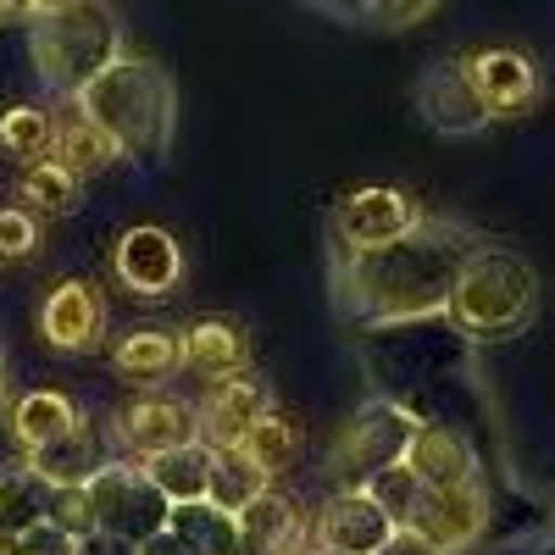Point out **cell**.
<instances>
[{
	"label": "cell",
	"instance_id": "6da1fadb",
	"mask_svg": "<svg viewBox=\"0 0 555 555\" xmlns=\"http://www.w3.org/2000/svg\"><path fill=\"white\" fill-rule=\"evenodd\" d=\"M483 245H489L483 228L461 222V217H439V211H423V222L411 234L373 245V250L328 245V284H334L328 300L339 322L366 328V334L416 328V322L444 317L461 267Z\"/></svg>",
	"mask_w": 555,
	"mask_h": 555
},
{
	"label": "cell",
	"instance_id": "7a4b0ae2",
	"mask_svg": "<svg viewBox=\"0 0 555 555\" xmlns=\"http://www.w3.org/2000/svg\"><path fill=\"white\" fill-rule=\"evenodd\" d=\"M73 101L117 139L122 156L156 162V156H167L172 133H178V89L145 56H117L106 73L89 78Z\"/></svg>",
	"mask_w": 555,
	"mask_h": 555
},
{
	"label": "cell",
	"instance_id": "3957f363",
	"mask_svg": "<svg viewBox=\"0 0 555 555\" xmlns=\"http://www.w3.org/2000/svg\"><path fill=\"white\" fill-rule=\"evenodd\" d=\"M533 317H539V278H533V267L517 250L494 245V240L461 267L455 289H450V306H444L450 334L473 339V345L512 339V334L533 328Z\"/></svg>",
	"mask_w": 555,
	"mask_h": 555
},
{
	"label": "cell",
	"instance_id": "277c9868",
	"mask_svg": "<svg viewBox=\"0 0 555 555\" xmlns=\"http://www.w3.org/2000/svg\"><path fill=\"white\" fill-rule=\"evenodd\" d=\"M28 51H34V73L51 95L73 101L78 89L106 73L122 56V23L112 12V0H73L62 12H44L28 28Z\"/></svg>",
	"mask_w": 555,
	"mask_h": 555
},
{
	"label": "cell",
	"instance_id": "5b68a950",
	"mask_svg": "<svg viewBox=\"0 0 555 555\" xmlns=\"http://www.w3.org/2000/svg\"><path fill=\"white\" fill-rule=\"evenodd\" d=\"M416 428H423V423H416V411H405L395 395H366L356 405V416L339 428V439L328 450V467H322V473H334L339 483H361L366 473L389 467V461H405V444H411Z\"/></svg>",
	"mask_w": 555,
	"mask_h": 555
},
{
	"label": "cell",
	"instance_id": "8992f818",
	"mask_svg": "<svg viewBox=\"0 0 555 555\" xmlns=\"http://www.w3.org/2000/svg\"><path fill=\"white\" fill-rule=\"evenodd\" d=\"M89 505H95V528L139 544V539H151L156 528H167V512H172V500L156 489V478L145 473V461H133V455H106L95 473H89Z\"/></svg>",
	"mask_w": 555,
	"mask_h": 555
},
{
	"label": "cell",
	"instance_id": "52a82bcc",
	"mask_svg": "<svg viewBox=\"0 0 555 555\" xmlns=\"http://www.w3.org/2000/svg\"><path fill=\"white\" fill-rule=\"evenodd\" d=\"M411 101H416V117H423L439 139H473L494 122V112L483 106L478 83L467 73V56H444V62L423 67Z\"/></svg>",
	"mask_w": 555,
	"mask_h": 555
},
{
	"label": "cell",
	"instance_id": "ba28073f",
	"mask_svg": "<svg viewBox=\"0 0 555 555\" xmlns=\"http://www.w3.org/2000/svg\"><path fill=\"white\" fill-rule=\"evenodd\" d=\"M423 222V206H416L405 190H389V183H366V190H350L334 217H328V245H350V250H373L389 245L400 234Z\"/></svg>",
	"mask_w": 555,
	"mask_h": 555
},
{
	"label": "cell",
	"instance_id": "9c48e42d",
	"mask_svg": "<svg viewBox=\"0 0 555 555\" xmlns=\"http://www.w3.org/2000/svg\"><path fill=\"white\" fill-rule=\"evenodd\" d=\"M112 439H117V455L151 461L162 450H178V444L201 439V416L178 395H133L128 405L112 411Z\"/></svg>",
	"mask_w": 555,
	"mask_h": 555
},
{
	"label": "cell",
	"instance_id": "30bf717a",
	"mask_svg": "<svg viewBox=\"0 0 555 555\" xmlns=\"http://www.w3.org/2000/svg\"><path fill=\"white\" fill-rule=\"evenodd\" d=\"M112 272L117 284L139 300H162L183 284V245L156 222H139L128 234H117L112 245Z\"/></svg>",
	"mask_w": 555,
	"mask_h": 555
},
{
	"label": "cell",
	"instance_id": "8fae6325",
	"mask_svg": "<svg viewBox=\"0 0 555 555\" xmlns=\"http://www.w3.org/2000/svg\"><path fill=\"white\" fill-rule=\"evenodd\" d=\"M489 517H494V500H489V483L478 478V483H455V489H423L405 528H416L423 539L461 555L467 544H478L489 533Z\"/></svg>",
	"mask_w": 555,
	"mask_h": 555
},
{
	"label": "cell",
	"instance_id": "7c38bea8",
	"mask_svg": "<svg viewBox=\"0 0 555 555\" xmlns=\"http://www.w3.org/2000/svg\"><path fill=\"white\" fill-rule=\"evenodd\" d=\"M106 295L83 278H67L44 295L39 306V339L62 350V356H83V350H101L106 345Z\"/></svg>",
	"mask_w": 555,
	"mask_h": 555
},
{
	"label": "cell",
	"instance_id": "4fadbf2b",
	"mask_svg": "<svg viewBox=\"0 0 555 555\" xmlns=\"http://www.w3.org/2000/svg\"><path fill=\"white\" fill-rule=\"evenodd\" d=\"M395 528L400 522L361 483H339L328 500H322V512L311 517V539L317 544H334V550H350V555H373Z\"/></svg>",
	"mask_w": 555,
	"mask_h": 555
},
{
	"label": "cell",
	"instance_id": "5bb4252c",
	"mask_svg": "<svg viewBox=\"0 0 555 555\" xmlns=\"http://www.w3.org/2000/svg\"><path fill=\"white\" fill-rule=\"evenodd\" d=\"M405 467L423 478V489H455L483 478V455L455 423H423L405 444Z\"/></svg>",
	"mask_w": 555,
	"mask_h": 555
},
{
	"label": "cell",
	"instance_id": "9a60e30c",
	"mask_svg": "<svg viewBox=\"0 0 555 555\" xmlns=\"http://www.w3.org/2000/svg\"><path fill=\"white\" fill-rule=\"evenodd\" d=\"M467 73H473L478 95H483V106L494 117H522L544 95L539 62L522 56V51H505V44H494V51H473L467 56Z\"/></svg>",
	"mask_w": 555,
	"mask_h": 555
},
{
	"label": "cell",
	"instance_id": "2e32d148",
	"mask_svg": "<svg viewBox=\"0 0 555 555\" xmlns=\"http://www.w3.org/2000/svg\"><path fill=\"white\" fill-rule=\"evenodd\" d=\"M267 411H272L267 384H256V378H245V373L217 378L211 395L195 405V416H201V439H206L211 450H228V444H240Z\"/></svg>",
	"mask_w": 555,
	"mask_h": 555
},
{
	"label": "cell",
	"instance_id": "e0dca14e",
	"mask_svg": "<svg viewBox=\"0 0 555 555\" xmlns=\"http://www.w3.org/2000/svg\"><path fill=\"white\" fill-rule=\"evenodd\" d=\"M240 539L256 544L261 555H300V544L311 539V522L300 512V500L284 489H261L245 512H240Z\"/></svg>",
	"mask_w": 555,
	"mask_h": 555
},
{
	"label": "cell",
	"instance_id": "ac0fdd59",
	"mask_svg": "<svg viewBox=\"0 0 555 555\" xmlns=\"http://www.w3.org/2000/svg\"><path fill=\"white\" fill-rule=\"evenodd\" d=\"M178 350H183V366L201 378H234L250 366V334L240 328V322H228V317H201L190 322V328L178 334Z\"/></svg>",
	"mask_w": 555,
	"mask_h": 555
},
{
	"label": "cell",
	"instance_id": "d6986e66",
	"mask_svg": "<svg viewBox=\"0 0 555 555\" xmlns=\"http://www.w3.org/2000/svg\"><path fill=\"white\" fill-rule=\"evenodd\" d=\"M51 156L56 162H67L78 178H95V172H106L112 162H122V151H117V139L89 117L78 101H62V112H56V139H51Z\"/></svg>",
	"mask_w": 555,
	"mask_h": 555
},
{
	"label": "cell",
	"instance_id": "ffe728a7",
	"mask_svg": "<svg viewBox=\"0 0 555 555\" xmlns=\"http://www.w3.org/2000/svg\"><path fill=\"white\" fill-rule=\"evenodd\" d=\"M112 366H117V378H128L139 389H156L183 366L178 334L172 328H133L112 345Z\"/></svg>",
	"mask_w": 555,
	"mask_h": 555
},
{
	"label": "cell",
	"instance_id": "44dd1931",
	"mask_svg": "<svg viewBox=\"0 0 555 555\" xmlns=\"http://www.w3.org/2000/svg\"><path fill=\"white\" fill-rule=\"evenodd\" d=\"M73 423H83V411H78L73 395H62V389H28V395L12 400V411H7V428H12V439L23 444V455L39 450V444H51V439H62Z\"/></svg>",
	"mask_w": 555,
	"mask_h": 555
},
{
	"label": "cell",
	"instance_id": "7402d4cb",
	"mask_svg": "<svg viewBox=\"0 0 555 555\" xmlns=\"http://www.w3.org/2000/svg\"><path fill=\"white\" fill-rule=\"evenodd\" d=\"M101 461H106V444H101V434L89 428V423H73L62 439L28 450V467L51 483V489H56V483H89V473H95Z\"/></svg>",
	"mask_w": 555,
	"mask_h": 555
},
{
	"label": "cell",
	"instance_id": "603a6c76",
	"mask_svg": "<svg viewBox=\"0 0 555 555\" xmlns=\"http://www.w3.org/2000/svg\"><path fill=\"white\" fill-rule=\"evenodd\" d=\"M145 473L156 478V489L183 505V500H206L211 489V444L206 439H190V444H178V450H162L145 461Z\"/></svg>",
	"mask_w": 555,
	"mask_h": 555
},
{
	"label": "cell",
	"instance_id": "cb8c5ba5",
	"mask_svg": "<svg viewBox=\"0 0 555 555\" xmlns=\"http://www.w3.org/2000/svg\"><path fill=\"white\" fill-rule=\"evenodd\" d=\"M167 528L178 539H190L201 555H234L240 550V517L222 512L217 500H183V505H172Z\"/></svg>",
	"mask_w": 555,
	"mask_h": 555
},
{
	"label": "cell",
	"instance_id": "d4e9b609",
	"mask_svg": "<svg viewBox=\"0 0 555 555\" xmlns=\"http://www.w3.org/2000/svg\"><path fill=\"white\" fill-rule=\"evenodd\" d=\"M272 478H267V467H256V461L240 450V444H228V450H211V489H206V500H217L222 512H245V505L267 489Z\"/></svg>",
	"mask_w": 555,
	"mask_h": 555
},
{
	"label": "cell",
	"instance_id": "484cf974",
	"mask_svg": "<svg viewBox=\"0 0 555 555\" xmlns=\"http://www.w3.org/2000/svg\"><path fill=\"white\" fill-rule=\"evenodd\" d=\"M51 512V483H44L28 461L0 473V533H23Z\"/></svg>",
	"mask_w": 555,
	"mask_h": 555
},
{
	"label": "cell",
	"instance_id": "4316f807",
	"mask_svg": "<svg viewBox=\"0 0 555 555\" xmlns=\"http://www.w3.org/2000/svg\"><path fill=\"white\" fill-rule=\"evenodd\" d=\"M23 201L34 206V211H51V217H62V211H73L78 206V190H83V178L67 167V162H56V156H39V162H28L23 167Z\"/></svg>",
	"mask_w": 555,
	"mask_h": 555
},
{
	"label": "cell",
	"instance_id": "83f0119b",
	"mask_svg": "<svg viewBox=\"0 0 555 555\" xmlns=\"http://www.w3.org/2000/svg\"><path fill=\"white\" fill-rule=\"evenodd\" d=\"M300 428L289 423V416H278V411H267L261 423L240 439V450L256 461V467H267V478H278V473H289L295 461H300Z\"/></svg>",
	"mask_w": 555,
	"mask_h": 555
},
{
	"label": "cell",
	"instance_id": "f1b7e54d",
	"mask_svg": "<svg viewBox=\"0 0 555 555\" xmlns=\"http://www.w3.org/2000/svg\"><path fill=\"white\" fill-rule=\"evenodd\" d=\"M51 139H56V112H44V106H12L0 117V151L17 162L51 156Z\"/></svg>",
	"mask_w": 555,
	"mask_h": 555
},
{
	"label": "cell",
	"instance_id": "f546056e",
	"mask_svg": "<svg viewBox=\"0 0 555 555\" xmlns=\"http://www.w3.org/2000/svg\"><path fill=\"white\" fill-rule=\"evenodd\" d=\"M361 489L373 494V500L384 505V512L405 528V522H411V512H416V494H423V478H416V473L405 467V461H389V467L366 473V478H361Z\"/></svg>",
	"mask_w": 555,
	"mask_h": 555
},
{
	"label": "cell",
	"instance_id": "4dcf8cb0",
	"mask_svg": "<svg viewBox=\"0 0 555 555\" xmlns=\"http://www.w3.org/2000/svg\"><path fill=\"white\" fill-rule=\"evenodd\" d=\"M439 0H361V23L366 28H384V34H405L423 17H434Z\"/></svg>",
	"mask_w": 555,
	"mask_h": 555
},
{
	"label": "cell",
	"instance_id": "1f68e13d",
	"mask_svg": "<svg viewBox=\"0 0 555 555\" xmlns=\"http://www.w3.org/2000/svg\"><path fill=\"white\" fill-rule=\"evenodd\" d=\"M51 522H62L67 533H95V505H89V489L83 483H56L51 489V512H44Z\"/></svg>",
	"mask_w": 555,
	"mask_h": 555
},
{
	"label": "cell",
	"instance_id": "d6a6232c",
	"mask_svg": "<svg viewBox=\"0 0 555 555\" xmlns=\"http://www.w3.org/2000/svg\"><path fill=\"white\" fill-rule=\"evenodd\" d=\"M39 245V222L23 206H0V261H23Z\"/></svg>",
	"mask_w": 555,
	"mask_h": 555
},
{
	"label": "cell",
	"instance_id": "836d02e7",
	"mask_svg": "<svg viewBox=\"0 0 555 555\" xmlns=\"http://www.w3.org/2000/svg\"><path fill=\"white\" fill-rule=\"evenodd\" d=\"M23 539V550L28 555H78V533H67L62 522H51V517H39L34 528H23L17 533Z\"/></svg>",
	"mask_w": 555,
	"mask_h": 555
},
{
	"label": "cell",
	"instance_id": "e575fe53",
	"mask_svg": "<svg viewBox=\"0 0 555 555\" xmlns=\"http://www.w3.org/2000/svg\"><path fill=\"white\" fill-rule=\"evenodd\" d=\"M373 555H450V550H444V544H434V539H423L416 528H395Z\"/></svg>",
	"mask_w": 555,
	"mask_h": 555
},
{
	"label": "cell",
	"instance_id": "d590c367",
	"mask_svg": "<svg viewBox=\"0 0 555 555\" xmlns=\"http://www.w3.org/2000/svg\"><path fill=\"white\" fill-rule=\"evenodd\" d=\"M133 555H201V550H195L190 539H178L172 528H156L151 539H139V544H133Z\"/></svg>",
	"mask_w": 555,
	"mask_h": 555
},
{
	"label": "cell",
	"instance_id": "8d00e7d4",
	"mask_svg": "<svg viewBox=\"0 0 555 555\" xmlns=\"http://www.w3.org/2000/svg\"><path fill=\"white\" fill-rule=\"evenodd\" d=\"M78 555H133V544L117 539V533H106V528H95V533L78 539Z\"/></svg>",
	"mask_w": 555,
	"mask_h": 555
},
{
	"label": "cell",
	"instance_id": "74e56055",
	"mask_svg": "<svg viewBox=\"0 0 555 555\" xmlns=\"http://www.w3.org/2000/svg\"><path fill=\"white\" fill-rule=\"evenodd\" d=\"M311 12H328L339 23H361V0H306Z\"/></svg>",
	"mask_w": 555,
	"mask_h": 555
},
{
	"label": "cell",
	"instance_id": "f35d334b",
	"mask_svg": "<svg viewBox=\"0 0 555 555\" xmlns=\"http://www.w3.org/2000/svg\"><path fill=\"white\" fill-rule=\"evenodd\" d=\"M12 411V378H7V350H0V416Z\"/></svg>",
	"mask_w": 555,
	"mask_h": 555
},
{
	"label": "cell",
	"instance_id": "ab89813d",
	"mask_svg": "<svg viewBox=\"0 0 555 555\" xmlns=\"http://www.w3.org/2000/svg\"><path fill=\"white\" fill-rule=\"evenodd\" d=\"M0 17H34V0H0Z\"/></svg>",
	"mask_w": 555,
	"mask_h": 555
},
{
	"label": "cell",
	"instance_id": "60d3db41",
	"mask_svg": "<svg viewBox=\"0 0 555 555\" xmlns=\"http://www.w3.org/2000/svg\"><path fill=\"white\" fill-rule=\"evenodd\" d=\"M300 555H350V550H334V544H317V539H306V544H300Z\"/></svg>",
	"mask_w": 555,
	"mask_h": 555
},
{
	"label": "cell",
	"instance_id": "b9f144b4",
	"mask_svg": "<svg viewBox=\"0 0 555 555\" xmlns=\"http://www.w3.org/2000/svg\"><path fill=\"white\" fill-rule=\"evenodd\" d=\"M0 555H28V550H23L17 533H0Z\"/></svg>",
	"mask_w": 555,
	"mask_h": 555
},
{
	"label": "cell",
	"instance_id": "7bdbcfd3",
	"mask_svg": "<svg viewBox=\"0 0 555 555\" xmlns=\"http://www.w3.org/2000/svg\"><path fill=\"white\" fill-rule=\"evenodd\" d=\"M62 7H73V0H34V17H44V12H62Z\"/></svg>",
	"mask_w": 555,
	"mask_h": 555
},
{
	"label": "cell",
	"instance_id": "ee69618b",
	"mask_svg": "<svg viewBox=\"0 0 555 555\" xmlns=\"http://www.w3.org/2000/svg\"><path fill=\"white\" fill-rule=\"evenodd\" d=\"M234 555H261V550H256V544H245V539H240V550H234Z\"/></svg>",
	"mask_w": 555,
	"mask_h": 555
}]
</instances>
